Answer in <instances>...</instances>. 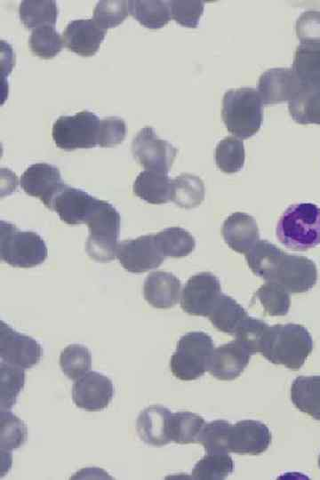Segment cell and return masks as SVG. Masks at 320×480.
I'll return each instance as SVG.
<instances>
[{
  "mask_svg": "<svg viewBox=\"0 0 320 480\" xmlns=\"http://www.w3.org/2000/svg\"><path fill=\"white\" fill-rule=\"evenodd\" d=\"M301 87L292 68H275L260 76L257 91L264 105H274L289 101Z\"/></svg>",
  "mask_w": 320,
  "mask_h": 480,
  "instance_id": "cell-17",
  "label": "cell"
},
{
  "mask_svg": "<svg viewBox=\"0 0 320 480\" xmlns=\"http://www.w3.org/2000/svg\"><path fill=\"white\" fill-rule=\"evenodd\" d=\"M99 117L84 110L74 116H61L52 125L55 145L63 150L92 148L98 145Z\"/></svg>",
  "mask_w": 320,
  "mask_h": 480,
  "instance_id": "cell-7",
  "label": "cell"
},
{
  "mask_svg": "<svg viewBox=\"0 0 320 480\" xmlns=\"http://www.w3.org/2000/svg\"><path fill=\"white\" fill-rule=\"evenodd\" d=\"M157 245L166 257L180 258L191 253L196 247L195 237L180 227L164 228L155 234Z\"/></svg>",
  "mask_w": 320,
  "mask_h": 480,
  "instance_id": "cell-31",
  "label": "cell"
},
{
  "mask_svg": "<svg viewBox=\"0 0 320 480\" xmlns=\"http://www.w3.org/2000/svg\"><path fill=\"white\" fill-rule=\"evenodd\" d=\"M132 152L146 170L168 173L178 150L168 141L160 139L152 127L146 126L134 137Z\"/></svg>",
  "mask_w": 320,
  "mask_h": 480,
  "instance_id": "cell-8",
  "label": "cell"
},
{
  "mask_svg": "<svg viewBox=\"0 0 320 480\" xmlns=\"http://www.w3.org/2000/svg\"><path fill=\"white\" fill-rule=\"evenodd\" d=\"M20 19L27 28L55 26L58 7L52 0H25L20 4Z\"/></svg>",
  "mask_w": 320,
  "mask_h": 480,
  "instance_id": "cell-33",
  "label": "cell"
},
{
  "mask_svg": "<svg viewBox=\"0 0 320 480\" xmlns=\"http://www.w3.org/2000/svg\"><path fill=\"white\" fill-rule=\"evenodd\" d=\"M121 217L116 209L104 201L86 221L89 236L85 244L88 255L99 262L116 257Z\"/></svg>",
  "mask_w": 320,
  "mask_h": 480,
  "instance_id": "cell-6",
  "label": "cell"
},
{
  "mask_svg": "<svg viewBox=\"0 0 320 480\" xmlns=\"http://www.w3.org/2000/svg\"><path fill=\"white\" fill-rule=\"evenodd\" d=\"M284 252L267 240H259L246 253L251 270L267 282L270 280Z\"/></svg>",
  "mask_w": 320,
  "mask_h": 480,
  "instance_id": "cell-27",
  "label": "cell"
},
{
  "mask_svg": "<svg viewBox=\"0 0 320 480\" xmlns=\"http://www.w3.org/2000/svg\"><path fill=\"white\" fill-rule=\"evenodd\" d=\"M231 425L227 420H217L205 423L200 436V443L207 453H228V434Z\"/></svg>",
  "mask_w": 320,
  "mask_h": 480,
  "instance_id": "cell-42",
  "label": "cell"
},
{
  "mask_svg": "<svg viewBox=\"0 0 320 480\" xmlns=\"http://www.w3.org/2000/svg\"><path fill=\"white\" fill-rule=\"evenodd\" d=\"M129 12L142 26L150 29L161 28L172 19L169 3L163 0L129 1Z\"/></svg>",
  "mask_w": 320,
  "mask_h": 480,
  "instance_id": "cell-28",
  "label": "cell"
},
{
  "mask_svg": "<svg viewBox=\"0 0 320 480\" xmlns=\"http://www.w3.org/2000/svg\"><path fill=\"white\" fill-rule=\"evenodd\" d=\"M126 125L124 121L116 116H108L100 120L98 145L110 148L123 142L125 138Z\"/></svg>",
  "mask_w": 320,
  "mask_h": 480,
  "instance_id": "cell-45",
  "label": "cell"
},
{
  "mask_svg": "<svg viewBox=\"0 0 320 480\" xmlns=\"http://www.w3.org/2000/svg\"><path fill=\"white\" fill-rule=\"evenodd\" d=\"M180 281L173 274L155 271L150 273L144 281L143 295L152 307L170 308L180 300Z\"/></svg>",
  "mask_w": 320,
  "mask_h": 480,
  "instance_id": "cell-21",
  "label": "cell"
},
{
  "mask_svg": "<svg viewBox=\"0 0 320 480\" xmlns=\"http://www.w3.org/2000/svg\"><path fill=\"white\" fill-rule=\"evenodd\" d=\"M171 17L178 24L187 28H196L204 9L203 1H168Z\"/></svg>",
  "mask_w": 320,
  "mask_h": 480,
  "instance_id": "cell-44",
  "label": "cell"
},
{
  "mask_svg": "<svg viewBox=\"0 0 320 480\" xmlns=\"http://www.w3.org/2000/svg\"><path fill=\"white\" fill-rule=\"evenodd\" d=\"M263 102L258 91L251 87L231 89L222 100L221 116L229 132L248 139L261 126Z\"/></svg>",
  "mask_w": 320,
  "mask_h": 480,
  "instance_id": "cell-3",
  "label": "cell"
},
{
  "mask_svg": "<svg viewBox=\"0 0 320 480\" xmlns=\"http://www.w3.org/2000/svg\"><path fill=\"white\" fill-rule=\"evenodd\" d=\"M234 469L228 453H207L198 460L192 470V477L199 480L225 479Z\"/></svg>",
  "mask_w": 320,
  "mask_h": 480,
  "instance_id": "cell-35",
  "label": "cell"
},
{
  "mask_svg": "<svg viewBox=\"0 0 320 480\" xmlns=\"http://www.w3.org/2000/svg\"><path fill=\"white\" fill-rule=\"evenodd\" d=\"M114 396L112 381L102 373L89 372L80 377L72 388L75 404L89 412L101 411L111 402Z\"/></svg>",
  "mask_w": 320,
  "mask_h": 480,
  "instance_id": "cell-14",
  "label": "cell"
},
{
  "mask_svg": "<svg viewBox=\"0 0 320 480\" xmlns=\"http://www.w3.org/2000/svg\"><path fill=\"white\" fill-rule=\"evenodd\" d=\"M172 412L162 405H152L144 409L137 419V432L140 439L148 445L161 447L171 442L169 420Z\"/></svg>",
  "mask_w": 320,
  "mask_h": 480,
  "instance_id": "cell-22",
  "label": "cell"
},
{
  "mask_svg": "<svg viewBox=\"0 0 320 480\" xmlns=\"http://www.w3.org/2000/svg\"><path fill=\"white\" fill-rule=\"evenodd\" d=\"M247 316L246 310L236 300L221 293L207 317L216 329L234 335Z\"/></svg>",
  "mask_w": 320,
  "mask_h": 480,
  "instance_id": "cell-26",
  "label": "cell"
},
{
  "mask_svg": "<svg viewBox=\"0 0 320 480\" xmlns=\"http://www.w3.org/2000/svg\"><path fill=\"white\" fill-rule=\"evenodd\" d=\"M313 349V340L301 324H286L270 326L260 354L269 362L299 370Z\"/></svg>",
  "mask_w": 320,
  "mask_h": 480,
  "instance_id": "cell-1",
  "label": "cell"
},
{
  "mask_svg": "<svg viewBox=\"0 0 320 480\" xmlns=\"http://www.w3.org/2000/svg\"><path fill=\"white\" fill-rule=\"evenodd\" d=\"M270 443V430L260 421L244 420L231 425L228 444L229 452L259 455L268 448Z\"/></svg>",
  "mask_w": 320,
  "mask_h": 480,
  "instance_id": "cell-15",
  "label": "cell"
},
{
  "mask_svg": "<svg viewBox=\"0 0 320 480\" xmlns=\"http://www.w3.org/2000/svg\"><path fill=\"white\" fill-rule=\"evenodd\" d=\"M1 371V411H10L15 404L16 398L24 387V369L12 364L0 363Z\"/></svg>",
  "mask_w": 320,
  "mask_h": 480,
  "instance_id": "cell-40",
  "label": "cell"
},
{
  "mask_svg": "<svg viewBox=\"0 0 320 480\" xmlns=\"http://www.w3.org/2000/svg\"><path fill=\"white\" fill-rule=\"evenodd\" d=\"M28 44L31 52L44 60L55 57L64 45L63 38L53 26H43L33 29Z\"/></svg>",
  "mask_w": 320,
  "mask_h": 480,
  "instance_id": "cell-38",
  "label": "cell"
},
{
  "mask_svg": "<svg viewBox=\"0 0 320 480\" xmlns=\"http://www.w3.org/2000/svg\"><path fill=\"white\" fill-rule=\"evenodd\" d=\"M245 152L242 140L228 136L216 146L215 162L218 168L226 173L239 172L244 164Z\"/></svg>",
  "mask_w": 320,
  "mask_h": 480,
  "instance_id": "cell-34",
  "label": "cell"
},
{
  "mask_svg": "<svg viewBox=\"0 0 320 480\" xmlns=\"http://www.w3.org/2000/svg\"><path fill=\"white\" fill-rule=\"evenodd\" d=\"M318 467H319V468H320V454H319V456H318Z\"/></svg>",
  "mask_w": 320,
  "mask_h": 480,
  "instance_id": "cell-47",
  "label": "cell"
},
{
  "mask_svg": "<svg viewBox=\"0 0 320 480\" xmlns=\"http://www.w3.org/2000/svg\"><path fill=\"white\" fill-rule=\"evenodd\" d=\"M48 251L43 238L33 231H20L15 225L1 221V260L14 268H29L43 263Z\"/></svg>",
  "mask_w": 320,
  "mask_h": 480,
  "instance_id": "cell-4",
  "label": "cell"
},
{
  "mask_svg": "<svg viewBox=\"0 0 320 480\" xmlns=\"http://www.w3.org/2000/svg\"><path fill=\"white\" fill-rule=\"evenodd\" d=\"M288 109L298 124H320V90L302 86L288 101Z\"/></svg>",
  "mask_w": 320,
  "mask_h": 480,
  "instance_id": "cell-29",
  "label": "cell"
},
{
  "mask_svg": "<svg viewBox=\"0 0 320 480\" xmlns=\"http://www.w3.org/2000/svg\"><path fill=\"white\" fill-rule=\"evenodd\" d=\"M225 243L235 252L246 254L260 240V230L255 219L244 212L229 215L222 226Z\"/></svg>",
  "mask_w": 320,
  "mask_h": 480,
  "instance_id": "cell-20",
  "label": "cell"
},
{
  "mask_svg": "<svg viewBox=\"0 0 320 480\" xmlns=\"http://www.w3.org/2000/svg\"><path fill=\"white\" fill-rule=\"evenodd\" d=\"M116 258L123 268L131 273H143L156 268L165 259L157 245L155 234L119 243Z\"/></svg>",
  "mask_w": 320,
  "mask_h": 480,
  "instance_id": "cell-11",
  "label": "cell"
},
{
  "mask_svg": "<svg viewBox=\"0 0 320 480\" xmlns=\"http://www.w3.org/2000/svg\"><path fill=\"white\" fill-rule=\"evenodd\" d=\"M204 424L202 416L190 412L172 413L169 420L170 439L180 444L198 443Z\"/></svg>",
  "mask_w": 320,
  "mask_h": 480,
  "instance_id": "cell-32",
  "label": "cell"
},
{
  "mask_svg": "<svg viewBox=\"0 0 320 480\" xmlns=\"http://www.w3.org/2000/svg\"><path fill=\"white\" fill-rule=\"evenodd\" d=\"M130 14L129 1H99L93 11V20L103 29L108 30L120 25Z\"/></svg>",
  "mask_w": 320,
  "mask_h": 480,
  "instance_id": "cell-43",
  "label": "cell"
},
{
  "mask_svg": "<svg viewBox=\"0 0 320 480\" xmlns=\"http://www.w3.org/2000/svg\"><path fill=\"white\" fill-rule=\"evenodd\" d=\"M102 202L103 200L98 199L82 189L68 186L55 198L52 210L65 223L78 225L86 223Z\"/></svg>",
  "mask_w": 320,
  "mask_h": 480,
  "instance_id": "cell-16",
  "label": "cell"
},
{
  "mask_svg": "<svg viewBox=\"0 0 320 480\" xmlns=\"http://www.w3.org/2000/svg\"><path fill=\"white\" fill-rule=\"evenodd\" d=\"M276 237L285 247L304 252L320 244V207L312 203L289 206L280 217Z\"/></svg>",
  "mask_w": 320,
  "mask_h": 480,
  "instance_id": "cell-2",
  "label": "cell"
},
{
  "mask_svg": "<svg viewBox=\"0 0 320 480\" xmlns=\"http://www.w3.org/2000/svg\"><path fill=\"white\" fill-rule=\"evenodd\" d=\"M251 356L250 352L235 340L213 349L208 371L218 380H235L244 372Z\"/></svg>",
  "mask_w": 320,
  "mask_h": 480,
  "instance_id": "cell-19",
  "label": "cell"
},
{
  "mask_svg": "<svg viewBox=\"0 0 320 480\" xmlns=\"http://www.w3.org/2000/svg\"><path fill=\"white\" fill-rule=\"evenodd\" d=\"M25 423L10 411H1L0 446L2 455L11 453L21 446L27 439Z\"/></svg>",
  "mask_w": 320,
  "mask_h": 480,
  "instance_id": "cell-41",
  "label": "cell"
},
{
  "mask_svg": "<svg viewBox=\"0 0 320 480\" xmlns=\"http://www.w3.org/2000/svg\"><path fill=\"white\" fill-rule=\"evenodd\" d=\"M292 69L301 86L320 90V43L298 45Z\"/></svg>",
  "mask_w": 320,
  "mask_h": 480,
  "instance_id": "cell-23",
  "label": "cell"
},
{
  "mask_svg": "<svg viewBox=\"0 0 320 480\" xmlns=\"http://www.w3.org/2000/svg\"><path fill=\"white\" fill-rule=\"evenodd\" d=\"M219 278L210 272H201L188 278L180 296V307L191 316H208L221 295Z\"/></svg>",
  "mask_w": 320,
  "mask_h": 480,
  "instance_id": "cell-9",
  "label": "cell"
},
{
  "mask_svg": "<svg viewBox=\"0 0 320 480\" xmlns=\"http://www.w3.org/2000/svg\"><path fill=\"white\" fill-rule=\"evenodd\" d=\"M60 366L68 379L77 380L91 369V352L81 344L68 345L60 353Z\"/></svg>",
  "mask_w": 320,
  "mask_h": 480,
  "instance_id": "cell-36",
  "label": "cell"
},
{
  "mask_svg": "<svg viewBox=\"0 0 320 480\" xmlns=\"http://www.w3.org/2000/svg\"><path fill=\"white\" fill-rule=\"evenodd\" d=\"M133 193L152 204L171 201L172 180L168 173L144 170L139 173L132 185Z\"/></svg>",
  "mask_w": 320,
  "mask_h": 480,
  "instance_id": "cell-24",
  "label": "cell"
},
{
  "mask_svg": "<svg viewBox=\"0 0 320 480\" xmlns=\"http://www.w3.org/2000/svg\"><path fill=\"white\" fill-rule=\"evenodd\" d=\"M204 199V181L196 175L181 173L172 180L171 201L181 208H194Z\"/></svg>",
  "mask_w": 320,
  "mask_h": 480,
  "instance_id": "cell-30",
  "label": "cell"
},
{
  "mask_svg": "<svg viewBox=\"0 0 320 480\" xmlns=\"http://www.w3.org/2000/svg\"><path fill=\"white\" fill-rule=\"evenodd\" d=\"M20 184L25 193L39 198L50 210H52L55 198L68 187L59 168L46 163L28 167L20 177Z\"/></svg>",
  "mask_w": 320,
  "mask_h": 480,
  "instance_id": "cell-12",
  "label": "cell"
},
{
  "mask_svg": "<svg viewBox=\"0 0 320 480\" xmlns=\"http://www.w3.org/2000/svg\"><path fill=\"white\" fill-rule=\"evenodd\" d=\"M266 314L272 316H285L290 308L289 292L274 282H266L254 293Z\"/></svg>",
  "mask_w": 320,
  "mask_h": 480,
  "instance_id": "cell-39",
  "label": "cell"
},
{
  "mask_svg": "<svg viewBox=\"0 0 320 480\" xmlns=\"http://www.w3.org/2000/svg\"><path fill=\"white\" fill-rule=\"evenodd\" d=\"M291 400L300 412L320 420V375L295 378L291 386Z\"/></svg>",
  "mask_w": 320,
  "mask_h": 480,
  "instance_id": "cell-25",
  "label": "cell"
},
{
  "mask_svg": "<svg viewBox=\"0 0 320 480\" xmlns=\"http://www.w3.org/2000/svg\"><path fill=\"white\" fill-rule=\"evenodd\" d=\"M106 32L93 19H81L67 25L62 38L69 51L83 57H90L99 50Z\"/></svg>",
  "mask_w": 320,
  "mask_h": 480,
  "instance_id": "cell-18",
  "label": "cell"
},
{
  "mask_svg": "<svg viewBox=\"0 0 320 480\" xmlns=\"http://www.w3.org/2000/svg\"><path fill=\"white\" fill-rule=\"evenodd\" d=\"M210 335L204 332H190L181 336L170 360L172 374L181 380H194L208 371L213 351Z\"/></svg>",
  "mask_w": 320,
  "mask_h": 480,
  "instance_id": "cell-5",
  "label": "cell"
},
{
  "mask_svg": "<svg viewBox=\"0 0 320 480\" xmlns=\"http://www.w3.org/2000/svg\"><path fill=\"white\" fill-rule=\"evenodd\" d=\"M270 326L262 320L247 316L235 332L236 340L251 355L260 353L267 340Z\"/></svg>",
  "mask_w": 320,
  "mask_h": 480,
  "instance_id": "cell-37",
  "label": "cell"
},
{
  "mask_svg": "<svg viewBox=\"0 0 320 480\" xmlns=\"http://www.w3.org/2000/svg\"><path fill=\"white\" fill-rule=\"evenodd\" d=\"M42 348L32 337L20 333L9 324H0L1 362L20 367L31 368L40 361Z\"/></svg>",
  "mask_w": 320,
  "mask_h": 480,
  "instance_id": "cell-13",
  "label": "cell"
},
{
  "mask_svg": "<svg viewBox=\"0 0 320 480\" xmlns=\"http://www.w3.org/2000/svg\"><path fill=\"white\" fill-rule=\"evenodd\" d=\"M317 281L316 263L305 256L284 252L271 278L291 293L308 292Z\"/></svg>",
  "mask_w": 320,
  "mask_h": 480,
  "instance_id": "cell-10",
  "label": "cell"
},
{
  "mask_svg": "<svg viewBox=\"0 0 320 480\" xmlns=\"http://www.w3.org/2000/svg\"><path fill=\"white\" fill-rule=\"evenodd\" d=\"M296 35L303 43H320V12H303L296 21Z\"/></svg>",
  "mask_w": 320,
  "mask_h": 480,
  "instance_id": "cell-46",
  "label": "cell"
}]
</instances>
